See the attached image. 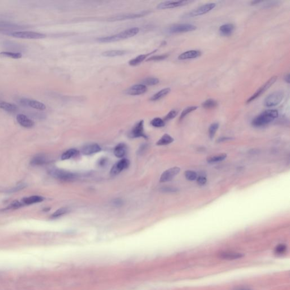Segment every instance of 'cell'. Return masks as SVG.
Instances as JSON below:
<instances>
[{"mask_svg":"<svg viewBox=\"0 0 290 290\" xmlns=\"http://www.w3.org/2000/svg\"><path fill=\"white\" fill-rule=\"evenodd\" d=\"M201 55V52L198 50H190L180 54L178 57L180 60H185L189 59L197 58Z\"/></svg>","mask_w":290,"mask_h":290,"instance_id":"17","label":"cell"},{"mask_svg":"<svg viewBox=\"0 0 290 290\" xmlns=\"http://www.w3.org/2000/svg\"><path fill=\"white\" fill-rule=\"evenodd\" d=\"M171 92V89L170 88H165V89H162L160 90L159 92L153 95L151 98L150 100L151 101H159L163 98H164L166 95H168V94Z\"/></svg>","mask_w":290,"mask_h":290,"instance_id":"26","label":"cell"},{"mask_svg":"<svg viewBox=\"0 0 290 290\" xmlns=\"http://www.w3.org/2000/svg\"><path fill=\"white\" fill-rule=\"evenodd\" d=\"M284 80H285V81L288 83H290V75H289V74L286 75V76L284 77Z\"/></svg>","mask_w":290,"mask_h":290,"instance_id":"46","label":"cell"},{"mask_svg":"<svg viewBox=\"0 0 290 290\" xmlns=\"http://www.w3.org/2000/svg\"><path fill=\"white\" fill-rule=\"evenodd\" d=\"M127 148L125 144H119L117 145L114 149V154L118 158H122L124 156L126 153Z\"/></svg>","mask_w":290,"mask_h":290,"instance_id":"25","label":"cell"},{"mask_svg":"<svg viewBox=\"0 0 290 290\" xmlns=\"http://www.w3.org/2000/svg\"><path fill=\"white\" fill-rule=\"evenodd\" d=\"M68 210L67 209L65 208H61L57 210L55 212L52 214L51 215L52 218H56L58 217H60L61 215H63L67 213Z\"/></svg>","mask_w":290,"mask_h":290,"instance_id":"39","label":"cell"},{"mask_svg":"<svg viewBox=\"0 0 290 290\" xmlns=\"http://www.w3.org/2000/svg\"><path fill=\"white\" fill-rule=\"evenodd\" d=\"M144 120H140L135 125L130 132V137L132 138L144 137L146 138L147 136L144 131Z\"/></svg>","mask_w":290,"mask_h":290,"instance_id":"14","label":"cell"},{"mask_svg":"<svg viewBox=\"0 0 290 290\" xmlns=\"http://www.w3.org/2000/svg\"><path fill=\"white\" fill-rule=\"evenodd\" d=\"M106 162V160L105 159H102L101 160V161H100V165H104V163Z\"/></svg>","mask_w":290,"mask_h":290,"instance_id":"48","label":"cell"},{"mask_svg":"<svg viewBox=\"0 0 290 290\" xmlns=\"http://www.w3.org/2000/svg\"><path fill=\"white\" fill-rule=\"evenodd\" d=\"M44 198L41 196L33 195L28 197H26L22 199V203L25 205H31L43 201Z\"/></svg>","mask_w":290,"mask_h":290,"instance_id":"24","label":"cell"},{"mask_svg":"<svg viewBox=\"0 0 290 290\" xmlns=\"http://www.w3.org/2000/svg\"><path fill=\"white\" fill-rule=\"evenodd\" d=\"M185 176L188 180L194 181L197 179L198 177V174L194 171L188 170L185 172Z\"/></svg>","mask_w":290,"mask_h":290,"instance_id":"38","label":"cell"},{"mask_svg":"<svg viewBox=\"0 0 290 290\" xmlns=\"http://www.w3.org/2000/svg\"><path fill=\"white\" fill-rule=\"evenodd\" d=\"M130 164L129 160L126 159H123L119 162L116 163L111 170V174L116 175L120 174L121 171L128 168Z\"/></svg>","mask_w":290,"mask_h":290,"instance_id":"13","label":"cell"},{"mask_svg":"<svg viewBox=\"0 0 290 290\" xmlns=\"http://www.w3.org/2000/svg\"><path fill=\"white\" fill-rule=\"evenodd\" d=\"M192 2L190 1H166L159 3L157 6L158 9H172L180 6H185L186 5Z\"/></svg>","mask_w":290,"mask_h":290,"instance_id":"9","label":"cell"},{"mask_svg":"<svg viewBox=\"0 0 290 290\" xmlns=\"http://www.w3.org/2000/svg\"><path fill=\"white\" fill-rule=\"evenodd\" d=\"M126 50H109L103 52L101 55L107 57H114L117 56L125 55L128 53Z\"/></svg>","mask_w":290,"mask_h":290,"instance_id":"21","label":"cell"},{"mask_svg":"<svg viewBox=\"0 0 290 290\" xmlns=\"http://www.w3.org/2000/svg\"><path fill=\"white\" fill-rule=\"evenodd\" d=\"M150 12L149 11H144L142 12H135V13H127V14H122L121 15H116L113 17H111L108 19L110 21H124V20H128L131 19L138 18L144 17L147 14H148Z\"/></svg>","mask_w":290,"mask_h":290,"instance_id":"8","label":"cell"},{"mask_svg":"<svg viewBox=\"0 0 290 290\" xmlns=\"http://www.w3.org/2000/svg\"><path fill=\"white\" fill-rule=\"evenodd\" d=\"M202 105V107L206 109H211V108H214L215 107H217L218 103L217 101L214 99H209L208 100L205 101Z\"/></svg>","mask_w":290,"mask_h":290,"instance_id":"34","label":"cell"},{"mask_svg":"<svg viewBox=\"0 0 290 290\" xmlns=\"http://www.w3.org/2000/svg\"><path fill=\"white\" fill-rule=\"evenodd\" d=\"M197 182L199 185H204L207 182V179L204 176H199L197 178Z\"/></svg>","mask_w":290,"mask_h":290,"instance_id":"44","label":"cell"},{"mask_svg":"<svg viewBox=\"0 0 290 290\" xmlns=\"http://www.w3.org/2000/svg\"><path fill=\"white\" fill-rule=\"evenodd\" d=\"M218 128H219V124L217 122L213 123L210 126L209 129V135L210 138H213L214 137Z\"/></svg>","mask_w":290,"mask_h":290,"instance_id":"35","label":"cell"},{"mask_svg":"<svg viewBox=\"0 0 290 290\" xmlns=\"http://www.w3.org/2000/svg\"><path fill=\"white\" fill-rule=\"evenodd\" d=\"M198 107L197 106H191V107H188L185 108L183 112L181 113V115L180 116V120L183 119L184 118L187 116L188 114L192 112L193 111L196 110Z\"/></svg>","mask_w":290,"mask_h":290,"instance_id":"36","label":"cell"},{"mask_svg":"<svg viewBox=\"0 0 290 290\" xmlns=\"http://www.w3.org/2000/svg\"><path fill=\"white\" fill-rule=\"evenodd\" d=\"M142 85L145 86L156 85L159 83V80L157 78L149 77V78H145L144 80H142Z\"/></svg>","mask_w":290,"mask_h":290,"instance_id":"33","label":"cell"},{"mask_svg":"<svg viewBox=\"0 0 290 290\" xmlns=\"http://www.w3.org/2000/svg\"><path fill=\"white\" fill-rule=\"evenodd\" d=\"M227 155L226 154H219L217 155L210 156L207 158V162L209 163H215L218 162L223 161L226 159Z\"/></svg>","mask_w":290,"mask_h":290,"instance_id":"29","label":"cell"},{"mask_svg":"<svg viewBox=\"0 0 290 290\" xmlns=\"http://www.w3.org/2000/svg\"><path fill=\"white\" fill-rule=\"evenodd\" d=\"M168 55H162L154 56L146 60L147 61H160L165 60L168 57Z\"/></svg>","mask_w":290,"mask_h":290,"instance_id":"41","label":"cell"},{"mask_svg":"<svg viewBox=\"0 0 290 290\" xmlns=\"http://www.w3.org/2000/svg\"><path fill=\"white\" fill-rule=\"evenodd\" d=\"M22 27L19 26L15 25L14 23H12L10 22H6L0 21V31L1 32H10L12 30H17V29H21Z\"/></svg>","mask_w":290,"mask_h":290,"instance_id":"19","label":"cell"},{"mask_svg":"<svg viewBox=\"0 0 290 290\" xmlns=\"http://www.w3.org/2000/svg\"><path fill=\"white\" fill-rule=\"evenodd\" d=\"M278 111L268 110L263 112L256 117L252 121V124L256 127H261L269 124L278 117Z\"/></svg>","mask_w":290,"mask_h":290,"instance_id":"1","label":"cell"},{"mask_svg":"<svg viewBox=\"0 0 290 290\" xmlns=\"http://www.w3.org/2000/svg\"><path fill=\"white\" fill-rule=\"evenodd\" d=\"M19 103L25 107H30L37 109L38 110L44 111L46 109V106L45 104L39 101H35L34 99H21L19 100Z\"/></svg>","mask_w":290,"mask_h":290,"instance_id":"10","label":"cell"},{"mask_svg":"<svg viewBox=\"0 0 290 290\" xmlns=\"http://www.w3.org/2000/svg\"><path fill=\"white\" fill-rule=\"evenodd\" d=\"M163 190L164 192H174L177 191L176 189H175L174 188H170V187L164 188H163Z\"/></svg>","mask_w":290,"mask_h":290,"instance_id":"45","label":"cell"},{"mask_svg":"<svg viewBox=\"0 0 290 290\" xmlns=\"http://www.w3.org/2000/svg\"><path fill=\"white\" fill-rule=\"evenodd\" d=\"M177 111L176 110H172L167 115L165 118V121H169L174 119L177 116Z\"/></svg>","mask_w":290,"mask_h":290,"instance_id":"42","label":"cell"},{"mask_svg":"<svg viewBox=\"0 0 290 290\" xmlns=\"http://www.w3.org/2000/svg\"><path fill=\"white\" fill-rule=\"evenodd\" d=\"M3 34L16 38L26 39H40L46 37V34L34 31H11L4 32Z\"/></svg>","mask_w":290,"mask_h":290,"instance_id":"2","label":"cell"},{"mask_svg":"<svg viewBox=\"0 0 290 290\" xmlns=\"http://www.w3.org/2000/svg\"><path fill=\"white\" fill-rule=\"evenodd\" d=\"M287 249L286 245L284 244H279L277 247L275 248V253L276 254L281 255L284 254Z\"/></svg>","mask_w":290,"mask_h":290,"instance_id":"40","label":"cell"},{"mask_svg":"<svg viewBox=\"0 0 290 290\" xmlns=\"http://www.w3.org/2000/svg\"><path fill=\"white\" fill-rule=\"evenodd\" d=\"M22 205H23V204L22 202L15 201H13L12 204L10 205L9 208L11 209H15L21 208L22 206Z\"/></svg>","mask_w":290,"mask_h":290,"instance_id":"43","label":"cell"},{"mask_svg":"<svg viewBox=\"0 0 290 290\" xmlns=\"http://www.w3.org/2000/svg\"><path fill=\"white\" fill-rule=\"evenodd\" d=\"M284 98V92L282 91L274 92L268 96L264 101L266 107H275L280 104Z\"/></svg>","mask_w":290,"mask_h":290,"instance_id":"4","label":"cell"},{"mask_svg":"<svg viewBox=\"0 0 290 290\" xmlns=\"http://www.w3.org/2000/svg\"><path fill=\"white\" fill-rule=\"evenodd\" d=\"M0 108L8 112H15L18 110V107L15 104L0 101Z\"/></svg>","mask_w":290,"mask_h":290,"instance_id":"22","label":"cell"},{"mask_svg":"<svg viewBox=\"0 0 290 290\" xmlns=\"http://www.w3.org/2000/svg\"><path fill=\"white\" fill-rule=\"evenodd\" d=\"M157 50H155L154 51L151 52L150 53L148 54H145V55H140L136 57L135 58L131 59L130 61L129 62V64L131 66H136L140 64L142 61H144L146 58L147 57V56L150 55V54H153V53L155 52Z\"/></svg>","mask_w":290,"mask_h":290,"instance_id":"28","label":"cell"},{"mask_svg":"<svg viewBox=\"0 0 290 290\" xmlns=\"http://www.w3.org/2000/svg\"><path fill=\"white\" fill-rule=\"evenodd\" d=\"M197 27L195 25L189 23H183V24H176L174 25L168 27L167 32L169 34H180L188 32L190 31L195 30Z\"/></svg>","mask_w":290,"mask_h":290,"instance_id":"6","label":"cell"},{"mask_svg":"<svg viewBox=\"0 0 290 290\" xmlns=\"http://www.w3.org/2000/svg\"><path fill=\"white\" fill-rule=\"evenodd\" d=\"M219 257L223 260H233L241 258L244 257V254L233 252H224L219 254Z\"/></svg>","mask_w":290,"mask_h":290,"instance_id":"18","label":"cell"},{"mask_svg":"<svg viewBox=\"0 0 290 290\" xmlns=\"http://www.w3.org/2000/svg\"><path fill=\"white\" fill-rule=\"evenodd\" d=\"M147 90V88L146 86L142 84H138L130 87L125 91V94L131 96L140 95L145 93Z\"/></svg>","mask_w":290,"mask_h":290,"instance_id":"12","label":"cell"},{"mask_svg":"<svg viewBox=\"0 0 290 290\" xmlns=\"http://www.w3.org/2000/svg\"><path fill=\"white\" fill-rule=\"evenodd\" d=\"M48 160L46 156L42 154H39L34 156L33 159L31 160V163L32 165H40L46 164Z\"/></svg>","mask_w":290,"mask_h":290,"instance_id":"27","label":"cell"},{"mask_svg":"<svg viewBox=\"0 0 290 290\" xmlns=\"http://www.w3.org/2000/svg\"><path fill=\"white\" fill-rule=\"evenodd\" d=\"M79 154V152L76 150L71 149L70 150H68L65 151L64 153L61 156V159L64 160H67V159H70L73 156H76Z\"/></svg>","mask_w":290,"mask_h":290,"instance_id":"31","label":"cell"},{"mask_svg":"<svg viewBox=\"0 0 290 290\" xmlns=\"http://www.w3.org/2000/svg\"><path fill=\"white\" fill-rule=\"evenodd\" d=\"M101 147L99 146L98 144H91L83 147L82 153L85 155H89L95 153H99V151H101Z\"/></svg>","mask_w":290,"mask_h":290,"instance_id":"20","label":"cell"},{"mask_svg":"<svg viewBox=\"0 0 290 290\" xmlns=\"http://www.w3.org/2000/svg\"><path fill=\"white\" fill-rule=\"evenodd\" d=\"M230 140L229 138H220L219 141V142H223V140Z\"/></svg>","mask_w":290,"mask_h":290,"instance_id":"49","label":"cell"},{"mask_svg":"<svg viewBox=\"0 0 290 290\" xmlns=\"http://www.w3.org/2000/svg\"><path fill=\"white\" fill-rule=\"evenodd\" d=\"M180 171V168L177 167L168 169L162 174L160 178V181L161 183H165L171 181L179 174Z\"/></svg>","mask_w":290,"mask_h":290,"instance_id":"11","label":"cell"},{"mask_svg":"<svg viewBox=\"0 0 290 290\" xmlns=\"http://www.w3.org/2000/svg\"><path fill=\"white\" fill-rule=\"evenodd\" d=\"M114 203L116 205H121L122 201L120 199H116V201H115V202H114Z\"/></svg>","mask_w":290,"mask_h":290,"instance_id":"47","label":"cell"},{"mask_svg":"<svg viewBox=\"0 0 290 290\" xmlns=\"http://www.w3.org/2000/svg\"><path fill=\"white\" fill-rule=\"evenodd\" d=\"M174 138L171 137V135H168V134H165L160 138L156 145L158 146H163V145H167L168 144H171L172 142H174Z\"/></svg>","mask_w":290,"mask_h":290,"instance_id":"30","label":"cell"},{"mask_svg":"<svg viewBox=\"0 0 290 290\" xmlns=\"http://www.w3.org/2000/svg\"><path fill=\"white\" fill-rule=\"evenodd\" d=\"M140 32V28L138 27L131 28L116 34L118 41L122 39H128L131 37H135Z\"/></svg>","mask_w":290,"mask_h":290,"instance_id":"15","label":"cell"},{"mask_svg":"<svg viewBox=\"0 0 290 290\" xmlns=\"http://www.w3.org/2000/svg\"><path fill=\"white\" fill-rule=\"evenodd\" d=\"M238 290H249V289H248V288H240Z\"/></svg>","mask_w":290,"mask_h":290,"instance_id":"50","label":"cell"},{"mask_svg":"<svg viewBox=\"0 0 290 290\" xmlns=\"http://www.w3.org/2000/svg\"><path fill=\"white\" fill-rule=\"evenodd\" d=\"M151 124L154 127L160 128V127H163V126H164L165 125V122L162 119L159 118V117H156L151 121Z\"/></svg>","mask_w":290,"mask_h":290,"instance_id":"37","label":"cell"},{"mask_svg":"<svg viewBox=\"0 0 290 290\" xmlns=\"http://www.w3.org/2000/svg\"><path fill=\"white\" fill-rule=\"evenodd\" d=\"M215 6H216V3H206L205 5H203L202 6H199V7L196 8L195 9L189 12L184 14L182 16V18H193V17H195L204 15V14H206L207 12H210L212 10L214 9V8L215 7Z\"/></svg>","mask_w":290,"mask_h":290,"instance_id":"3","label":"cell"},{"mask_svg":"<svg viewBox=\"0 0 290 290\" xmlns=\"http://www.w3.org/2000/svg\"><path fill=\"white\" fill-rule=\"evenodd\" d=\"M277 76H273L271 77L262 86L260 89H258L256 92L248 99L247 101V103H251L252 101H254L258 97H259L260 95H262L263 93H264L272 86L273 85V84L275 82V81H277Z\"/></svg>","mask_w":290,"mask_h":290,"instance_id":"7","label":"cell"},{"mask_svg":"<svg viewBox=\"0 0 290 290\" xmlns=\"http://www.w3.org/2000/svg\"><path fill=\"white\" fill-rule=\"evenodd\" d=\"M0 55L3 56V57L14 58V59H19V58H22V54L21 53H19V52H7V51H3V52H0Z\"/></svg>","mask_w":290,"mask_h":290,"instance_id":"32","label":"cell"},{"mask_svg":"<svg viewBox=\"0 0 290 290\" xmlns=\"http://www.w3.org/2000/svg\"><path fill=\"white\" fill-rule=\"evenodd\" d=\"M17 120L22 126L26 128H31L34 126V121L29 119L23 114H19L17 116Z\"/></svg>","mask_w":290,"mask_h":290,"instance_id":"16","label":"cell"},{"mask_svg":"<svg viewBox=\"0 0 290 290\" xmlns=\"http://www.w3.org/2000/svg\"><path fill=\"white\" fill-rule=\"evenodd\" d=\"M51 174L58 180L69 181L76 179L77 175L69 171L60 169H53L51 171Z\"/></svg>","mask_w":290,"mask_h":290,"instance_id":"5","label":"cell"},{"mask_svg":"<svg viewBox=\"0 0 290 290\" xmlns=\"http://www.w3.org/2000/svg\"><path fill=\"white\" fill-rule=\"evenodd\" d=\"M235 27L233 24L227 23L224 24L220 26L219 28V32L223 36H229L231 35L234 31Z\"/></svg>","mask_w":290,"mask_h":290,"instance_id":"23","label":"cell"}]
</instances>
